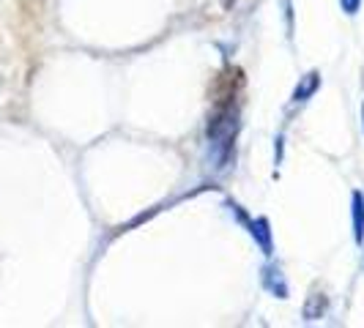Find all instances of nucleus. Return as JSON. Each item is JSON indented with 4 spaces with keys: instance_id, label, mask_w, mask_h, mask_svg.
<instances>
[{
    "instance_id": "f257e3e1",
    "label": "nucleus",
    "mask_w": 364,
    "mask_h": 328,
    "mask_svg": "<svg viewBox=\"0 0 364 328\" xmlns=\"http://www.w3.org/2000/svg\"><path fill=\"white\" fill-rule=\"evenodd\" d=\"M353 219H356V238L362 241L364 233V205H362V195L353 197Z\"/></svg>"
},
{
    "instance_id": "f03ea898",
    "label": "nucleus",
    "mask_w": 364,
    "mask_h": 328,
    "mask_svg": "<svg viewBox=\"0 0 364 328\" xmlns=\"http://www.w3.org/2000/svg\"><path fill=\"white\" fill-rule=\"evenodd\" d=\"M315 85H318V77L315 74H310L307 80H304V85L301 88H296V102H301V99H307L312 91H315Z\"/></svg>"
},
{
    "instance_id": "7ed1b4c3",
    "label": "nucleus",
    "mask_w": 364,
    "mask_h": 328,
    "mask_svg": "<svg viewBox=\"0 0 364 328\" xmlns=\"http://www.w3.org/2000/svg\"><path fill=\"white\" fill-rule=\"evenodd\" d=\"M343 9H346L348 14H353L359 9V0H343Z\"/></svg>"
},
{
    "instance_id": "20e7f679",
    "label": "nucleus",
    "mask_w": 364,
    "mask_h": 328,
    "mask_svg": "<svg viewBox=\"0 0 364 328\" xmlns=\"http://www.w3.org/2000/svg\"><path fill=\"white\" fill-rule=\"evenodd\" d=\"M225 6H230V0H225Z\"/></svg>"
}]
</instances>
